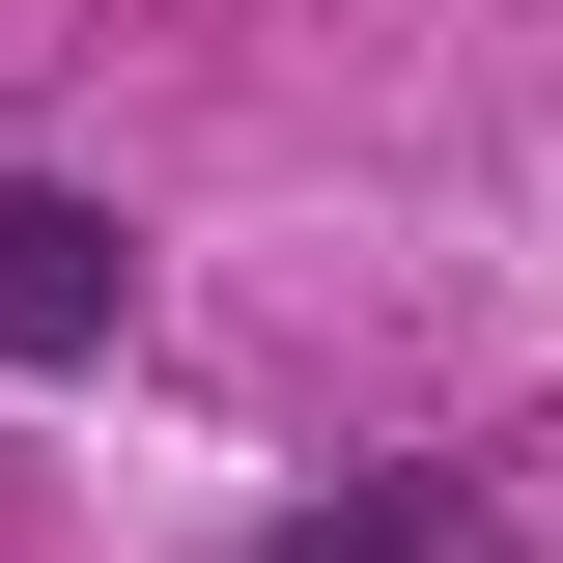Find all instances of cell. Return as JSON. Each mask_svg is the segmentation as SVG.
<instances>
[{"mask_svg": "<svg viewBox=\"0 0 563 563\" xmlns=\"http://www.w3.org/2000/svg\"><path fill=\"white\" fill-rule=\"evenodd\" d=\"M113 310H141V254H113V225H85V198H0V366H85Z\"/></svg>", "mask_w": 563, "mask_h": 563, "instance_id": "obj_1", "label": "cell"}, {"mask_svg": "<svg viewBox=\"0 0 563 563\" xmlns=\"http://www.w3.org/2000/svg\"><path fill=\"white\" fill-rule=\"evenodd\" d=\"M282 563H507V507L479 479H366V507H310Z\"/></svg>", "mask_w": 563, "mask_h": 563, "instance_id": "obj_2", "label": "cell"}]
</instances>
